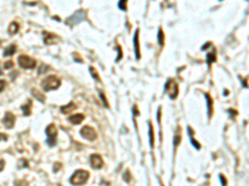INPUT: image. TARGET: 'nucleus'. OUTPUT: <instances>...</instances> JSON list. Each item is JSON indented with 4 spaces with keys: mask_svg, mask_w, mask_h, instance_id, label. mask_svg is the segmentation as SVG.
Here are the masks:
<instances>
[{
    "mask_svg": "<svg viewBox=\"0 0 249 186\" xmlns=\"http://www.w3.org/2000/svg\"><path fill=\"white\" fill-rule=\"evenodd\" d=\"M89 176H90L89 171L82 170V169H79V170H76V171L72 174V176L70 178V184H71V185H84V184L87 181Z\"/></svg>",
    "mask_w": 249,
    "mask_h": 186,
    "instance_id": "1",
    "label": "nucleus"
},
{
    "mask_svg": "<svg viewBox=\"0 0 249 186\" xmlns=\"http://www.w3.org/2000/svg\"><path fill=\"white\" fill-rule=\"evenodd\" d=\"M60 85H61V81L56 76H49L42 81L41 87L44 91H52V90L59 88Z\"/></svg>",
    "mask_w": 249,
    "mask_h": 186,
    "instance_id": "2",
    "label": "nucleus"
},
{
    "mask_svg": "<svg viewBox=\"0 0 249 186\" xmlns=\"http://www.w3.org/2000/svg\"><path fill=\"white\" fill-rule=\"evenodd\" d=\"M46 133V143L49 146H54L56 144V135H57V130L55 124H49L45 129Z\"/></svg>",
    "mask_w": 249,
    "mask_h": 186,
    "instance_id": "3",
    "label": "nucleus"
},
{
    "mask_svg": "<svg viewBox=\"0 0 249 186\" xmlns=\"http://www.w3.org/2000/svg\"><path fill=\"white\" fill-rule=\"evenodd\" d=\"M17 62H19V66H20L21 68H27V70H29V68H34V67L36 66V61H35L34 58L26 56V55L19 56Z\"/></svg>",
    "mask_w": 249,
    "mask_h": 186,
    "instance_id": "4",
    "label": "nucleus"
},
{
    "mask_svg": "<svg viewBox=\"0 0 249 186\" xmlns=\"http://www.w3.org/2000/svg\"><path fill=\"white\" fill-rule=\"evenodd\" d=\"M80 134H81V137H82V138H85V139H87V140H90V142L95 140V139H96V137H97V134H96L95 129H94V128H91V127H89V125L84 127V128L80 130Z\"/></svg>",
    "mask_w": 249,
    "mask_h": 186,
    "instance_id": "5",
    "label": "nucleus"
},
{
    "mask_svg": "<svg viewBox=\"0 0 249 186\" xmlns=\"http://www.w3.org/2000/svg\"><path fill=\"white\" fill-rule=\"evenodd\" d=\"M85 16H86V14H85V11H82V10H79V11H76L71 17H69L67 19V22L70 24V25H74V24H77V22H80V21H82L84 19H85Z\"/></svg>",
    "mask_w": 249,
    "mask_h": 186,
    "instance_id": "6",
    "label": "nucleus"
},
{
    "mask_svg": "<svg viewBox=\"0 0 249 186\" xmlns=\"http://www.w3.org/2000/svg\"><path fill=\"white\" fill-rule=\"evenodd\" d=\"M90 163L94 169H101L104 166V160H102L101 155H99V154H92L90 156Z\"/></svg>",
    "mask_w": 249,
    "mask_h": 186,
    "instance_id": "7",
    "label": "nucleus"
},
{
    "mask_svg": "<svg viewBox=\"0 0 249 186\" xmlns=\"http://www.w3.org/2000/svg\"><path fill=\"white\" fill-rule=\"evenodd\" d=\"M15 120H16V118H15V115L11 113V112H6L5 113V115H4V119H2V124L6 127V128H12L14 127V124H15Z\"/></svg>",
    "mask_w": 249,
    "mask_h": 186,
    "instance_id": "8",
    "label": "nucleus"
},
{
    "mask_svg": "<svg viewBox=\"0 0 249 186\" xmlns=\"http://www.w3.org/2000/svg\"><path fill=\"white\" fill-rule=\"evenodd\" d=\"M139 30L137 29L136 30V32H134V37H133V45H134V53H136V58L137 60H139L141 58V53H139V40H138V35H139V32H138Z\"/></svg>",
    "mask_w": 249,
    "mask_h": 186,
    "instance_id": "9",
    "label": "nucleus"
},
{
    "mask_svg": "<svg viewBox=\"0 0 249 186\" xmlns=\"http://www.w3.org/2000/svg\"><path fill=\"white\" fill-rule=\"evenodd\" d=\"M57 41V36H55L54 34H51V32H49V31H45L44 32V42L46 44V45H52V44H55Z\"/></svg>",
    "mask_w": 249,
    "mask_h": 186,
    "instance_id": "10",
    "label": "nucleus"
},
{
    "mask_svg": "<svg viewBox=\"0 0 249 186\" xmlns=\"http://www.w3.org/2000/svg\"><path fill=\"white\" fill-rule=\"evenodd\" d=\"M84 118H85V115L84 114H81V113H76V114H72V115H70L69 117V122L71 123V124H80L82 120H84Z\"/></svg>",
    "mask_w": 249,
    "mask_h": 186,
    "instance_id": "11",
    "label": "nucleus"
},
{
    "mask_svg": "<svg viewBox=\"0 0 249 186\" xmlns=\"http://www.w3.org/2000/svg\"><path fill=\"white\" fill-rule=\"evenodd\" d=\"M31 100L30 99H27V102L25 103V104H22L21 105V109H22V114L24 115H26V117H29L30 114H31Z\"/></svg>",
    "mask_w": 249,
    "mask_h": 186,
    "instance_id": "12",
    "label": "nucleus"
},
{
    "mask_svg": "<svg viewBox=\"0 0 249 186\" xmlns=\"http://www.w3.org/2000/svg\"><path fill=\"white\" fill-rule=\"evenodd\" d=\"M171 86H172V88H171V91H168V94H169V98H171V99H174V98L178 95V86H177V83H174L173 81L171 82Z\"/></svg>",
    "mask_w": 249,
    "mask_h": 186,
    "instance_id": "13",
    "label": "nucleus"
},
{
    "mask_svg": "<svg viewBox=\"0 0 249 186\" xmlns=\"http://www.w3.org/2000/svg\"><path fill=\"white\" fill-rule=\"evenodd\" d=\"M19 24L16 22V21H12L10 25H9V29H7V31H9V34L10 35H15V34H17V31H19Z\"/></svg>",
    "mask_w": 249,
    "mask_h": 186,
    "instance_id": "14",
    "label": "nucleus"
},
{
    "mask_svg": "<svg viewBox=\"0 0 249 186\" xmlns=\"http://www.w3.org/2000/svg\"><path fill=\"white\" fill-rule=\"evenodd\" d=\"M181 139H182V135H181V128L178 127L177 130H176V134H174V138H173V145L174 148H177L181 143Z\"/></svg>",
    "mask_w": 249,
    "mask_h": 186,
    "instance_id": "15",
    "label": "nucleus"
},
{
    "mask_svg": "<svg viewBox=\"0 0 249 186\" xmlns=\"http://www.w3.org/2000/svg\"><path fill=\"white\" fill-rule=\"evenodd\" d=\"M206 95V98H207V104H208V117L211 118L212 117V114H213V100H212V98H211V95L208 94V93H206L204 94Z\"/></svg>",
    "mask_w": 249,
    "mask_h": 186,
    "instance_id": "16",
    "label": "nucleus"
},
{
    "mask_svg": "<svg viewBox=\"0 0 249 186\" xmlns=\"http://www.w3.org/2000/svg\"><path fill=\"white\" fill-rule=\"evenodd\" d=\"M15 51H16V45H10V46H7V47L4 50L2 55L7 57V56H11V55H14V53H15Z\"/></svg>",
    "mask_w": 249,
    "mask_h": 186,
    "instance_id": "17",
    "label": "nucleus"
},
{
    "mask_svg": "<svg viewBox=\"0 0 249 186\" xmlns=\"http://www.w3.org/2000/svg\"><path fill=\"white\" fill-rule=\"evenodd\" d=\"M31 94H32V95H34V97H35L37 100H40L41 103H44V102H45V95L40 92V91H37V90H35V88H34V90H31Z\"/></svg>",
    "mask_w": 249,
    "mask_h": 186,
    "instance_id": "18",
    "label": "nucleus"
},
{
    "mask_svg": "<svg viewBox=\"0 0 249 186\" xmlns=\"http://www.w3.org/2000/svg\"><path fill=\"white\" fill-rule=\"evenodd\" d=\"M75 108H76V104L72 103V102H70L67 105L61 107V113H69L70 110H75Z\"/></svg>",
    "mask_w": 249,
    "mask_h": 186,
    "instance_id": "19",
    "label": "nucleus"
},
{
    "mask_svg": "<svg viewBox=\"0 0 249 186\" xmlns=\"http://www.w3.org/2000/svg\"><path fill=\"white\" fill-rule=\"evenodd\" d=\"M148 128H149V145L151 148L154 146V138H153V127L151 123H148Z\"/></svg>",
    "mask_w": 249,
    "mask_h": 186,
    "instance_id": "20",
    "label": "nucleus"
},
{
    "mask_svg": "<svg viewBox=\"0 0 249 186\" xmlns=\"http://www.w3.org/2000/svg\"><path fill=\"white\" fill-rule=\"evenodd\" d=\"M216 58H217V56H216V51H212V52H209L208 55H207V62L211 65V63H213L214 61H216Z\"/></svg>",
    "mask_w": 249,
    "mask_h": 186,
    "instance_id": "21",
    "label": "nucleus"
},
{
    "mask_svg": "<svg viewBox=\"0 0 249 186\" xmlns=\"http://www.w3.org/2000/svg\"><path fill=\"white\" fill-rule=\"evenodd\" d=\"M158 42H159L161 46L164 45V36H163V31H162V29H159V31H158Z\"/></svg>",
    "mask_w": 249,
    "mask_h": 186,
    "instance_id": "22",
    "label": "nucleus"
},
{
    "mask_svg": "<svg viewBox=\"0 0 249 186\" xmlns=\"http://www.w3.org/2000/svg\"><path fill=\"white\" fill-rule=\"evenodd\" d=\"M90 72H91V75H92V77L97 81V82H100V77H99V75H97V72H96V70L94 68V67H90Z\"/></svg>",
    "mask_w": 249,
    "mask_h": 186,
    "instance_id": "23",
    "label": "nucleus"
},
{
    "mask_svg": "<svg viewBox=\"0 0 249 186\" xmlns=\"http://www.w3.org/2000/svg\"><path fill=\"white\" fill-rule=\"evenodd\" d=\"M124 180L126 181V183H129V181H131V173H129L128 170H126V171H124Z\"/></svg>",
    "mask_w": 249,
    "mask_h": 186,
    "instance_id": "24",
    "label": "nucleus"
},
{
    "mask_svg": "<svg viewBox=\"0 0 249 186\" xmlns=\"http://www.w3.org/2000/svg\"><path fill=\"white\" fill-rule=\"evenodd\" d=\"M191 143H192V144H193V145L196 146V149H201V145H199V144L197 143V140H196V139H194L193 137H191Z\"/></svg>",
    "mask_w": 249,
    "mask_h": 186,
    "instance_id": "25",
    "label": "nucleus"
},
{
    "mask_svg": "<svg viewBox=\"0 0 249 186\" xmlns=\"http://www.w3.org/2000/svg\"><path fill=\"white\" fill-rule=\"evenodd\" d=\"M100 97H101V99H102V103L106 105V107H109V103H107V99H106V97L104 95V93L100 92Z\"/></svg>",
    "mask_w": 249,
    "mask_h": 186,
    "instance_id": "26",
    "label": "nucleus"
},
{
    "mask_svg": "<svg viewBox=\"0 0 249 186\" xmlns=\"http://www.w3.org/2000/svg\"><path fill=\"white\" fill-rule=\"evenodd\" d=\"M26 166H27V161L25 159H21L20 164H19V168H26Z\"/></svg>",
    "mask_w": 249,
    "mask_h": 186,
    "instance_id": "27",
    "label": "nucleus"
},
{
    "mask_svg": "<svg viewBox=\"0 0 249 186\" xmlns=\"http://www.w3.org/2000/svg\"><path fill=\"white\" fill-rule=\"evenodd\" d=\"M6 87V82L4 80H0V93L4 91V88Z\"/></svg>",
    "mask_w": 249,
    "mask_h": 186,
    "instance_id": "28",
    "label": "nucleus"
},
{
    "mask_svg": "<svg viewBox=\"0 0 249 186\" xmlns=\"http://www.w3.org/2000/svg\"><path fill=\"white\" fill-rule=\"evenodd\" d=\"M126 6H127V5H126V1H120V2H119V7H120V9H121V10H126Z\"/></svg>",
    "mask_w": 249,
    "mask_h": 186,
    "instance_id": "29",
    "label": "nucleus"
},
{
    "mask_svg": "<svg viewBox=\"0 0 249 186\" xmlns=\"http://www.w3.org/2000/svg\"><path fill=\"white\" fill-rule=\"evenodd\" d=\"M12 66H14V62H11V61H9V62H6V63L4 65L5 68H11Z\"/></svg>",
    "mask_w": 249,
    "mask_h": 186,
    "instance_id": "30",
    "label": "nucleus"
},
{
    "mask_svg": "<svg viewBox=\"0 0 249 186\" xmlns=\"http://www.w3.org/2000/svg\"><path fill=\"white\" fill-rule=\"evenodd\" d=\"M47 68H49V67H47V66H45V65H42V66H41V67H40V70H39V73H44V72H46V71H45V70H47Z\"/></svg>",
    "mask_w": 249,
    "mask_h": 186,
    "instance_id": "31",
    "label": "nucleus"
},
{
    "mask_svg": "<svg viewBox=\"0 0 249 186\" xmlns=\"http://www.w3.org/2000/svg\"><path fill=\"white\" fill-rule=\"evenodd\" d=\"M61 166H62V165H61L60 163H56V164L54 165V171H59V169H60Z\"/></svg>",
    "mask_w": 249,
    "mask_h": 186,
    "instance_id": "32",
    "label": "nucleus"
},
{
    "mask_svg": "<svg viewBox=\"0 0 249 186\" xmlns=\"http://www.w3.org/2000/svg\"><path fill=\"white\" fill-rule=\"evenodd\" d=\"M219 179H221V181H222V184L226 186L227 185V180H226V178L223 176V175H219Z\"/></svg>",
    "mask_w": 249,
    "mask_h": 186,
    "instance_id": "33",
    "label": "nucleus"
},
{
    "mask_svg": "<svg viewBox=\"0 0 249 186\" xmlns=\"http://www.w3.org/2000/svg\"><path fill=\"white\" fill-rule=\"evenodd\" d=\"M1 140H7V135L6 134H2V133H0V142Z\"/></svg>",
    "mask_w": 249,
    "mask_h": 186,
    "instance_id": "34",
    "label": "nucleus"
},
{
    "mask_svg": "<svg viewBox=\"0 0 249 186\" xmlns=\"http://www.w3.org/2000/svg\"><path fill=\"white\" fill-rule=\"evenodd\" d=\"M4 166H5V160H2V159H0V171L4 169Z\"/></svg>",
    "mask_w": 249,
    "mask_h": 186,
    "instance_id": "35",
    "label": "nucleus"
},
{
    "mask_svg": "<svg viewBox=\"0 0 249 186\" xmlns=\"http://www.w3.org/2000/svg\"><path fill=\"white\" fill-rule=\"evenodd\" d=\"M133 113H134L136 115H138V114H139V113H138V110H137V107H136V105L133 107Z\"/></svg>",
    "mask_w": 249,
    "mask_h": 186,
    "instance_id": "36",
    "label": "nucleus"
},
{
    "mask_svg": "<svg viewBox=\"0 0 249 186\" xmlns=\"http://www.w3.org/2000/svg\"><path fill=\"white\" fill-rule=\"evenodd\" d=\"M229 113H231V114H234V115H237V112H234V109H229Z\"/></svg>",
    "mask_w": 249,
    "mask_h": 186,
    "instance_id": "37",
    "label": "nucleus"
}]
</instances>
